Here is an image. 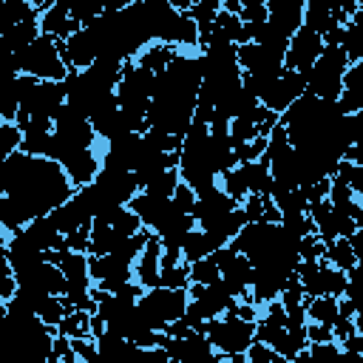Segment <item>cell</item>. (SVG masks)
I'll return each instance as SVG.
<instances>
[{"mask_svg":"<svg viewBox=\"0 0 363 363\" xmlns=\"http://www.w3.org/2000/svg\"><path fill=\"white\" fill-rule=\"evenodd\" d=\"M9 68L14 74H26V77H34L43 82H65L71 74L68 65L62 62L60 43L45 34H40L31 45L9 54Z\"/></svg>","mask_w":363,"mask_h":363,"instance_id":"obj_1","label":"cell"},{"mask_svg":"<svg viewBox=\"0 0 363 363\" xmlns=\"http://www.w3.org/2000/svg\"><path fill=\"white\" fill-rule=\"evenodd\" d=\"M349 71V57L343 45H326L312 71L306 74V94L323 102H337L343 94V77Z\"/></svg>","mask_w":363,"mask_h":363,"instance_id":"obj_2","label":"cell"},{"mask_svg":"<svg viewBox=\"0 0 363 363\" xmlns=\"http://www.w3.org/2000/svg\"><path fill=\"white\" fill-rule=\"evenodd\" d=\"M204 335L213 343V349L230 360L235 354H247L250 352V346L255 343V323L238 318L235 312H227V315H221L216 320H207L204 323Z\"/></svg>","mask_w":363,"mask_h":363,"instance_id":"obj_3","label":"cell"},{"mask_svg":"<svg viewBox=\"0 0 363 363\" xmlns=\"http://www.w3.org/2000/svg\"><path fill=\"white\" fill-rule=\"evenodd\" d=\"M187 306H190V292L187 289H167V286L145 289V295L139 301V309L145 312L147 323L156 332H164L170 323L182 320L187 315Z\"/></svg>","mask_w":363,"mask_h":363,"instance_id":"obj_4","label":"cell"},{"mask_svg":"<svg viewBox=\"0 0 363 363\" xmlns=\"http://www.w3.org/2000/svg\"><path fill=\"white\" fill-rule=\"evenodd\" d=\"M326 43L320 34H315L312 28L301 26L298 34L289 40V48H286V57H284V71H298V74H309L312 65L318 62V57L323 54Z\"/></svg>","mask_w":363,"mask_h":363,"instance_id":"obj_5","label":"cell"},{"mask_svg":"<svg viewBox=\"0 0 363 363\" xmlns=\"http://www.w3.org/2000/svg\"><path fill=\"white\" fill-rule=\"evenodd\" d=\"M301 96H306V77L298 71H284L278 79H272L261 96V105L269 108L272 113L284 116Z\"/></svg>","mask_w":363,"mask_h":363,"instance_id":"obj_6","label":"cell"},{"mask_svg":"<svg viewBox=\"0 0 363 363\" xmlns=\"http://www.w3.org/2000/svg\"><path fill=\"white\" fill-rule=\"evenodd\" d=\"M57 162L62 164V170L68 173L71 184L77 190L91 187L99 173H102V153H96V147H82V150H62L57 156Z\"/></svg>","mask_w":363,"mask_h":363,"instance_id":"obj_7","label":"cell"},{"mask_svg":"<svg viewBox=\"0 0 363 363\" xmlns=\"http://www.w3.org/2000/svg\"><path fill=\"white\" fill-rule=\"evenodd\" d=\"M60 54H62V62L68 65L71 74L74 71H88L99 60V45L91 37V31L82 28L74 37H68L65 43H60Z\"/></svg>","mask_w":363,"mask_h":363,"instance_id":"obj_8","label":"cell"},{"mask_svg":"<svg viewBox=\"0 0 363 363\" xmlns=\"http://www.w3.org/2000/svg\"><path fill=\"white\" fill-rule=\"evenodd\" d=\"M303 0H267L269 9V26L284 37L292 40L298 34V28L303 26Z\"/></svg>","mask_w":363,"mask_h":363,"instance_id":"obj_9","label":"cell"},{"mask_svg":"<svg viewBox=\"0 0 363 363\" xmlns=\"http://www.w3.org/2000/svg\"><path fill=\"white\" fill-rule=\"evenodd\" d=\"M40 28L45 37H54L57 43H65L68 37H74L77 31H82L85 26H79L71 17V9L65 0H54L43 14H40Z\"/></svg>","mask_w":363,"mask_h":363,"instance_id":"obj_10","label":"cell"},{"mask_svg":"<svg viewBox=\"0 0 363 363\" xmlns=\"http://www.w3.org/2000/svg\"><path fill=\"white\" fill-rule=\"evenodd\" d=\"M238 204L221 190V187H216V190H207V193H201L199 196V204H196V224L201 227V230H207V227H213L216 221H221L227 213H233Z\"/></svg>","mask_w":363,"mask_h":363,"instance_id":"obj_11","label":"cell"},{"mask_svg":"<svg viewBox=\"0 0 363 363\" xmlns=\"http://www.w3.org/2000/svg\"><path fill=\"white\" fill-rule=\"evenodd\" d=\"M162 238L150 233V241L142 252V258L133 264V281L142 286V289H153L159 286V275H162Z\"/></svg>","mask_w":363,"mask_h":363,"instance_id":"obj_12","label":"cell"},{"mask_svg":"<svg viewBox=\"0 0 363 363\" xmlns=\"http://www.w3.org/2000/svg\"><path fill=\"white\" fill-rule=\"evenodd\" d=\"M23 235H26L40 252H51V250H57V247L65 241V235L57 230V224L51 221V216H40V218H34L31 224H26V227H23Z\"/></svg>","mask_w":363,"mask_h":363,"instance_id":"obj_13","label":"cell"},{"mask_svg":"<svg viewBox=\"0 0 363 363\" xmlns=\"http://www.w3.org/2000/svg\"><path fill=\"white\" fill-rule=\"evenodd\" d=\"M303 26L312 28L315 34L326 37L329 28H332V26H340V23L335 20L329 0H306V6H303Z\"/></svg>","mask_w":363,"mask_h":363,"instance_id":"obj_14","label":"cell"},{"mask_svg":"<svg viewBox=\"0 0 363 363\" xmlns=\"http://www.w3.org/2000/svg\"><path fill=\"white\" fill-rule=\"evenodd\" d=\"M176 57H179V48L164 45V43H150V45L136 57V62H139L142 68H147L150 74L162 77V74L173 65V60H176Z\"/></svg>","mask_w":363,"mask_h":363,"instance_id":"obj_15","label":"cell"},{"mask_svg":"<svg viewBox=\"0 0 363 363\" xmlns=\"http://www.w3.org/2000/svg\"><path fill=\"white\" fill-rule=\"evenodd\" d=\"M71 312H74V309L65 303L62 295H43V298L37 301V306H34V315H37L45 326H54V329H57Z\"/></svg>","mask_w":363,"mask_h":363,"instance_id":"obj_16","label":"cell"},{"mask_svg":"<svg viewBox=\"0 0 363 363\" xmlns=\"http://www.w3.org/2000/svg\"><path fill=\"white\" fill-rule=\"evenodd\" d=\"M340 318V301L320 295V298H309L306 301V320L312 323H323V326H335Z\"/></svg>","mask_w":363,"mask_h":363,"instance_id":"obj_17","label":"cell"},{"mask_svg":"<svg viewBox=\"0 0 363 363\" xmlns=\"http://www.w3.org/2000/svg\"><path fill=\"white\" fill-rule=\"evenodd\" d=\"M216 250H218V247H216V241H213L201 227H196V230L184 238V244H182L184 264H196V261H201V258H210Z\"/></svg>","mask_w":363,"mask_h":363,"instance_id":"obj_18","label":"cell"},{"mask_svg":"<svg viewBox=\"0 0 363 363\" xmlns=\"http://www.w3.org/2000/svg\"><path fill=\"white\" fill-rule=\"evenodd\" d=\"M326 261H329L332 267L343 269V272H352V269L360 264L357 255H354V250H352V244H349V238H337L335 244H329V247H326Z\"/></svg>","mask_w":363,"mask_h":363,"instance_id":"obj_19","label":"cell"},{"mask_svg":"<svg viewBox=\"0 0 363 363\" xmlns=\"http://www.w3.org/2000/svg\"><path fill=\"white\" fill-rule=\"evenodd\" d=\"M258 136H261V130H258V125H255L252 116H235V119H230V142H233V150L241 147V145L255 142Z\"/></svg>","mask_w":363,"mask_h":363,"instance_id":"obj_20","label":"cell"},{"mask_svg":"<svg viewBox=\"0 0 363 363\" xmlns=\"http://www.w3.org/2000/svg\"><path fill=\"white\" fill-rule=\"evenodd\" d=\"M57 335H62V337H71V340H77V337H94L91 335V312H71L60 326H57Z\"/></svg>","mask_w":363,"mask_h":363,"instance_id":"obj_21","label":"cell"},{"mask_svg":"<svg viewBox=\"0 0 363 363\" xmlns=\"http://www.w3.org/2000/svg\"><path fill=\"white\" fill-rule=\"evenodd\" d=\"M23 150V130L17 122H0V162Z\"/></svg>","mask_w":363,"mask_h":363,"instance_id":"obj_22","label":"cell"},{"mask_svg":"<svg viewBox=\"0 0 363 363\" xmlns=\"http://www.w3.org/2000/svg\"><path fill=\"white\" fill-rule=\"evenodd\" d=\"M221 281V269H218V264H216V258L210 255V258H201V261H196V264H190V284H204V286H210V284H218Z\"/></svg>","mask_w":363,"mask_h":363,"instance_id":"obj_23","label":"cell"},{"mask_svg":"<svg viewBox=\"0 0 363 363\" xmlns=\"http://www.w3.org/2000/svg\"><path fill=\"white\" fill-rule=\"evenodd\" d=\"M306 352H309L312 363H343V349L335 340H329V343H309Z\"/></svg>","mask_w":363,"mask_h":363,"instance_id":"obj_24","label":"cell"},{"mask_svg":"<svg viewBox=\"0 0 363 363\" xmlns=\"http://www.w3.org/2000/svg\"><path fill=\"white\" fill-rule=\"evenodd\" d=\"M159 286H167V289H190V264H179V267L162 269Z\"/></svg>","mask_w":363,"mask_h":363,"instance_id":"obj_25","label":"cell"},{"mask_svg":"<svg viewBox=\"0 0 363 363\" xmlns=\"http://www.w3.org/2000/svg\"><path fill=\"white\" fill-rule=\"evenodd\" d=\"M170 201H173V207H176L179 213L193 216V213H196V204H199V193H196L190 184H184V182H182V184L176 187V193H173V199H170Z\"/></svg>","mask_w":363,"mask_h":363,"instance_id":"obj_26","label":"cell"},{"mask_svg":"<svg viewBox=\"0 0 363 363\" xmlns=\"http://www.w3.org/2000/svg\"><path fill=\"white\" fill-rule=\"evenodd\" d=\"M298 255H301V261H320V258H326V244L318 238V233H312L298 241Z\"/></svg>","mask_w":363,"mask_h":363,"instance_id":"obj_27","label":"cell"},{"mask_svg":"<svg viewBox=\"0 0 363 363\" xmlns=\"http://www.w3.org/2000/svg\"><path fill=\"white\" fill-rule=\"evenodd\" d=\"M247 363H292V360H286V357H281L278 352H272L269 346H264V343H252L250 346V352H247Z\"/></svg>","mask_w":363,"mask_h":363,"instance_id":"obj_28","label":"cell"},{"mask_svg":"<svg viewBox=\"0 0 363 363\" xmlns=\"http://www.w3.org/2000/svg\"><path fill=\"white\" fill-rule=\"evenodd\" d=\"M346 298L354 303V309H363V261L349 272V289Z\"/></svg>","mask_w":363,"mask_h":363,"instance_id":"obj_29","label":"cell"},{"mask_svg":"<svg viewBox=\"0 0 363 363\" xmlns=\"http://www.w3.org/2000/svg\"><path fill=\"white\" fill-rule=\"evenodd\" d=\"M267 199H269V196H261V193H250V196H247V201L241 204V210H244V216H247V224H255V221L264 218Z\"/></svg>","mask_w":363,"mask_h":363,"instance_id":"obj_30","label":"cell"},{"mask_svg":"<svg viewBox=\"0 0 363 363\" xmlns=\"http://www.w3.org/2000/svg\"><path fill=\"white\" fill-rule=\"evenodd\" d=\"M306 337H309V343H329V340H335V332H332V326L306 320Z\"/></svg>","mask_w":363,"mask_h":363,"instance_id":"obj_31","label":"cell"},{"mask_svg":"<svg viewBox=\"0 0 363 363\" xmlns=\"http://www.w3.org/2000/svg\"><path fill=\"white\" fill-rule=\"evenodd\" d=\"M349 244H352V250H354L357 261H363V230H357V233L349 238Z\"/></svg>","mask_w":363,"mask_h":363,"instance_id":"obj_32","label":"cell"},{"mask_svg":"<svg viewBox=\"0 0 363 363\" xmlns=\"http://www.w3.org/2000/svg\"><path fill=\"white\" fill-rule=\"evenodd\" d=\"M343 363H363V352H349V349H343Z\"/></svg>","mask_w":363,"mask_h":363,"instance_id":"obj_33","label":"cell"},{"mask_svg":"<svg viewBox=\"0 0 363 363\" xmlns=\"http://www.w3.org/2000/svg\"><path fill=\"white\" fill-rule=\"evenodd\" d=\"M354 332L363 337V309H357V312H354Z\"/></svg>","mask_w":363,"mask_h":363,"instance_id":"obj_34","label":"cell"}]
</instances>
